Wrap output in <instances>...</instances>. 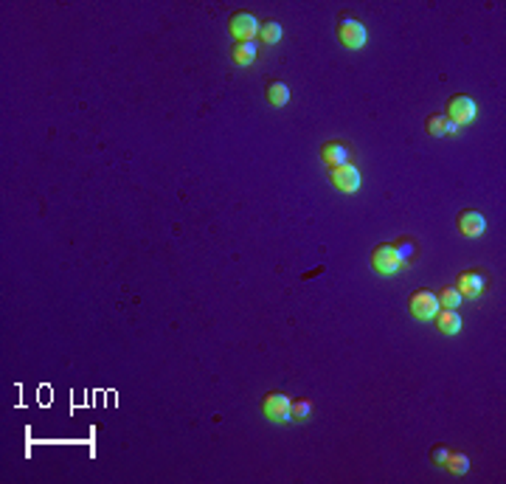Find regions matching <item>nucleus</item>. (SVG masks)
Returning <instances> with one entry per match:
<instances>
[{"label": "nucleus", "mask_w": 506, "mask_h": 484, "mask_svg": "<svg viewBox=\"0 0 506 484\" xmlns=\"http://www.w3.org/2000/svg\"><path fill=\"white\" fill-rule=\"evenodd\" d=\"M394 250H396V253H399V259L408 265V262L416 256V242H413V239H408V236H405V239H396V242H394Z\"/></svg>", "instance_id": "a211bd4d"}, {"label": "nucleus", "mask_w": 506, "mask_h": 484, "mask_svg": "<svg viewBox=\"0 0 506 484\" xmlns=\"http://www.w3.org/2000/svg\"><path fill=\"white\" fill-rule=\"evenodd\" d=\"M436 298H439V307H441V310H458V304H461V293H458L455 287H441V290L436 293Z\"/></svg>", "instance_id": "dca6fc26"}, {"label": "nucleus", "mask_w": 506, "mask_h": 484, "mask_svg": "<svg viewBox=\"0 0 506 484\" xmlns=\"http://www.w3.org/2000/svg\"><path fill=\"white\" fill-rule=\"evenodd\" d=\"M259 39H261L264 45H275V42L281 39V25H278V23H261V25H259Z\"/></svg>", "instance_id": "f3484780"}, {"label": "nucleus", "mask_w": 506, "mask_h": 484, "mask_svg": "<svg viewBox=\"0 0 506 484\" xmlns=\"http://www.w3.org/2000/svg\"><path fill=\"white\" fill-rule=\"evenodd\" d=\"M408 310L416 321H433V315L439 312V298L430 290H416L408 298Z\"/></svg>", "instance_id": "39448f33"}, {"label": "nucleus", "mask_w": 506, "mask_h": 484, "mask_svg": "<svg viewBox=\"0 0 506 484\" xmlns=\"http://www.w3.org/2000/svg\"><path fill=\"white\" fill-rule=\"evenodd\" d=\"M433 318H436V326H439L441 335H455V332H461V315H458L455 310H439Z\"/></svg>", "instance_id": "ddd939ff"}, {"label": "nucleus", "mask_w": 506, "mask_h": 484, "mask_svg": "<svg viewBox=\"0 0 506 484\" xmlns=\"http://www.w3.org/2000/svg\"><path fill=\"white\" fill-rule=\"evenodd\" d=\"M259 20H256V14H250V11H236V14H231V20H228V34L236 39V42H250L253 37H259Z\"/></svg>", "instance_id": "f03ea898"}, {"label": "nucleus", "mask_w": 506, "mask_h": 484, "mask_svg": "<svg viewBox=\"0 0 506 484\" xmlns=\"http://www.w3.org/2000/svg\"><path fill=\"white\" fill-rule=\"evenodd\" d=\"M290 414H292V419H306L309 414H312V402L309 400H304V397H298V400H292L290 402Z\"/></svg>", "instance_id": "6ab92c4d"}, {"label": "nucleus", "mask_w": 506, "mask_h": 484, "mask_svg": "<svg viewBox=\"0 0 506 484\" xmlns=\"http://www.w3.org/2000/svg\"><path fill=\"white\" fill-rule=\"evenodd\" d=\"M371 267L379 273V276H394V273H399L402 267H405V262L399 259V253L394 250V245H377L374 250H371Z\"/></svg>", "instance_id": "7ed1b4c3"}, {"label": "nucleus", "mask_w": 506, "mask_h": 484, "mask_svg": "<svg viewBox=\"0 0 506 484\" xmlns=\"http://www.w3.org/2000/svg\"><path fill=\"white\" fill-rule=\"evenodd\" d=\"M447 473H453V476H464L467 470H469V456L467 453H447V459H444V464H441Z\"/></svg>", "instance_id": "4468645a"}, {"label": "nucleus", "mask_w": 506, "mask_h": 484, "mask_svg": "<svg viewBox=\"0 0 506 484\" xmlns=\"http://www.w3.org/2000/svg\"><path fill=\"white\" fill-rule=\"evenodd\" d=\"M290 397L287 394H281V391H270L267 397H264V402H261V411H264V416L270 419V422H278V425H287L290 419H292V414H290Z\"/></svg>", "instance_id": "20e7f679"}, {"label": "nucleus", "mask_w": 506, "mask_h": 484, "mask_svg": "<svg viewBox=\"0 0 506 484\" xmlns=\"http://www.w3.org/2000/svg\"><path fill=\"white\" fill-rule=\"evenodd\" d=\"M424 129H427V135H433V138H444V135H453V132H458V127L447 118V115H441V113H433V115H427V121H424Z\"/></svg>", "instance_id": "9b49d317"}, {"label": "nucleus", "mask_w": 506, "mask_h": 484, "mask_svg": "<svg viewBox=\"0 0 506 484\" xmlns=\"http://www.w3.org/2000/svg\"><path fill=\"white\" fill-rule=\"evenodd\" d=\"M349 158H351V149H349V144H343V141H326V144L320 146V160H323L329 169L349 163Z\"/></svg>", "instance_id": "6e6552de"}, {"label": "nucleus", "mask_w": 506, "mask_h": 484, "mask_svg": "<svg viewBox=\"0 0 506 484\" xmlns=\"http://www.w3.org/2000/svg\"><path fill=\"white\" fill-rule=\"evenodd\" d=\"M267 101H270L273 107H284V104L290 101V87H287L284 82H270V84H267Z\"/></svg>", "instance_id": "2eb2a0df"}, {"label": "nucleus", "mask_w": 506, "mask_h": 484, "mask_svg": "<svg viewBox=\"0 0 506 484\" xmlns=\"http://www.w3.org/2000/svg\"><path fill=\"white\" fill-rule=\"evenodd\" d=\"M256 56H259V45H256L253 39H250V42H233V48H231V59H233V65H239V68L250 65Z\"/></svg>", "instance_id": "f8f14e48"}, {"label": "nucleus", "mask_w": 506, "mask_h": 484, "mask_svg": "<svg viewBox=\"0 0 506 484\" xmlns=\"http://www.w3.org/2000/svg\"><path fill=\"white\" fill-rule=\"evenodd\" d=\"M484 276L478 273V270H467V273H461L458 276V281H455V290L461 293V298H478L481 293H484Z\"/></svg>", "instance_id": "9d476101"}, {"label": "nucleus", "mask_w": 506, "mask_h": 484, "mask_svg": "<svg viewBox=\"0 0 506 484\" xmlns=\"http://www.w3.org/2000/svg\"><path fill=\"white\" fill-rule=\"evenodd\" d=\"M337 39H340V45L349 48V51H360V48L368 42V31H365V25L357 23L354 17H340V23H337Z\"/></svg>", "instance_id": "f257e3e1"}, {"label": "nucleus", "mask_w": 506, "mask_h": 484, "mask_svg": "<svg viewBox=\"0 0 506 484\" xmlns=\"http://www.w3.org/2000/svg\"><path fill=\"white\" fill-rule=\"evenodd\" d=\"M329 180H332V186H335L337 191L351 194V191H357V189H360V169H357V166H351V163L335 166V169H329Z\"/></svg>", "instance_id": "0eeeda50"}, {"label": "nucleus", "mask_w": 506, "mask_h": 484, "mask_svg": "<svg viewBox=\"0 0 506 484\" xmlns=\"http://www.w3.org/2000/svg\"><path fill=\"white\" fill-rule=\"evenodd\" d=\"M455 222H458V231H461L464 236H469V239H475V236H481V234L486 231V219H484V214H481V211H472V208L461 211Z\"/></svg>", "instance_id": "1a4fd4ad"}, {"label": "nucleus", "mask_w": 506, "mask_h": 484, "mask_svg": "<svg viewBox=\"0 0 506 484\" xmlns=\"http://www.w3.org/2000/svg\"><path fill=\"white\" fill-rule=\"evenodd\" d=\"M447 453H450V447H447V445H436V447L430 450V461L441 467V464H444V459H447Z\"/></svg>", "instance_id": "aec40b11"}, {"label": "nucleus", "mask_w": 506, "mask_h": 484, "mask_svg": "<svg viewBox=\"0 0 506 484\" xmlns=\"http://www.w3.org/2000/svg\"><path fill=\"white\" fill-rule=\"evenodd\" d=\"M475 113H478V107H475V101H472L469 96H453V98L447 101V118H450L455 127L472 124V121H475Z\"/></svg>", "instance_id": "423d86ee"}]
</instances>
